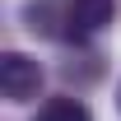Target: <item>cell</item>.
<instances>
[{
	"mask_svg": "<svg viewBox=\"0 0 121 121\" xmlns=\"http://www.w3.org/2000/svg\"><path fill=\"white\" fill-rule=\"evenodd\" d=\"M65 5H70V0H65ZM65 5H60V0H28L23 19H28V28H33V33L51 37V33H56V14H65Z\"/></svg>",
	"mask_w": 121,
	"mask_h": 121,
	"instance_id": "4",
	"label": "cell"
},
{
	"mask_svg": "<svg viewBox=\"0 0 121 121\" xmlns=\"http://www.w3.org/2000/svg\"><path fill=\"white\" fill-rule=\"evenodd\" d=\"M37 89H42V65L23 51H5L0 56V93L9 103H28V98H37Z\"/></svg>",
	"mask_w": 121,
	"mask_h": 121,
	"instance_id": "1",
	"label": "cell"
},
{
	"mask_svg": "<svg viewBox=\"0 0 121 121\" xmlns=\"http://www.w3.org/2000/svg\"><path fill=\"white\" fill-rule=\"evenodd\" d=\"M37 121H93V112L79 98H70V93H60V98H47L42 112H37Z\"/></svg>",
	"mask_w": 121,
	"mask_h": 121,
	"instance_id": "3",
	"label": "cell"
},
{
	"mask_svg": "<svg viewBox=\"0 0 121 121\" xmlns=\"http://www.w3.org/2000/svg\"><path fill=\"white\" fill-rule=\"evenodd\" d=\"M117 107H121V89H117Z\"/></svg>",
	"mask_w": 121,
	"mask_h": 121,
	"instance_id": "5",
	"label": "cell"
},
{
	"mask_svg": "<svg viewBox=\"0 0 121 121\" xmlns=\"http://www.w3.org/2000/svg\"><path fill=\"white\" fill-rule=\"evenodd\" d=\"M117 23V0H70L65 5V33L70 37H98Z\"/></svg>",
	"mask_w": 121,
	"mask_h": 121,
	"instance_id": "2",
	"label": "cell"
}]
</instances>
